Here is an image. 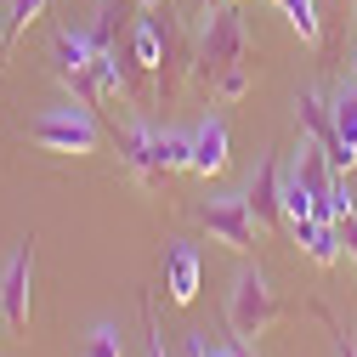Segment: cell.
<instances>
[{"mask_svg":"<svg viewBox=\"0 0 357 357\" xmlns=\"http://www.w3.org/2000/svg\"><path fill=\"white\" fill-rule=\"evenodd\" d=\"M278 318H284V306H278L273 284H266V273H261V266H244V273L233 278V295H227V329H233V340L250 346Z\"/></svg>","mask_w":357,"mask_h":357,"instance_id":"cell-1","label":"cell"},{"mask_svg":"<svg viewBox=\"0 0 357 357\" xmlns=\"http://www.w3.org/2000/svg\"><path fill=\"white\" fill-rule=\"evenodd\" d=\"M244 63V23L233 12V0H215L210 17H204V34H199V52H193V68L199 79H215Z\"/></svg>","mask_w":357,"mask_h":357,"instance_id":"cell-2","label":"cell"},{"mask_svg":"<svg viewBox=\"0 0 357 357\" xmlns=\"http://www.w3.org/2000/svg\"><path fill=\"white\" fill-rule=\"evenodd\" d=\"M199 227H204L215 244H227L233 255H250L261 221H255V210H250L244 193H221V199H204V204H199Z\"/></svg>","mask_w":357,"mask_h":357,"instance_id":"cell-3","label":"cell"},{"mask_svg":"<svg viewBox=\"0 0 357 357\" xmlns=\"http://www.w3.org/2000/svg\"><path fill=\"white\" fill-rule=\"evenodd\" d=\"M29 137L46 148V153H97L102 130H97L91 108H46V114L29 125Z\"/></svg>","mask_w":357,"mask_h":357,"instance_id":"cell-4","label":"cell"},{"mask_svg":"<svg viewBox=\"0 0 357 357\" xmlns=\"http://www.w3.org/2000/svg\"><path fill=\"white\" fill-rule=\"evenodd\" d=\"M0 318L12 335L29 340V318H34V244H17L6 273H0Z\"/></svg>","mask_w":357,"mask_h":357,"instance_id":"cell-5","label":"cell"},{"mask_svg":"<svg viewBox=\"0 0 357 357\" xmlns=\"http://www.w3.org/2000/svg\"><path fill=\"white\" fill-rule=\"evenodd\" d=\"M130 57H137V68L159 85V91H170V23L159 17H137V29H130Z\"/></svg>","mask_w":357,"mask_h":357,"instance_id":"cell-6","label":"cell"},{"mask_svg":"<svg viewBox=\"0 0 357 357\" xmlns=\"http://www.w3.org/2000/svg\"><path fill=\"white\" fill-rule=\"evenodd\" d=\"M119 159H125V170L137 176L142 188H159L165 182V153H159V130L153 125H130V130H119Z\"/></svg>","mask_w":357,"mask_h":357,"instance_id":"cell-7","label":"cell"},{"mask_svg":"<svg viewBox=\"0 0 357 357\" xmlns=\"http://www.w3.org/2000/svg\"><path fill=\"white\" fill-rule=\"evenodd\" d=\"M233 165V137H227V119L221 114H204L199 130H193V176H221Z\"/></svg>","mask_w":357,"mask_h":357,"instance_id":"cell-8","label":"cell"},{"mask_svg":"<svg viewBox=\"0 0 357 357\" xmlns=\"http://www.w3.org/2000/svg\"><path fill=\"white\" fill-rule=\"evenodd\" d=\"M250 210H255V221L261 227H278L284 221V170H278V153L266 148L261 153V165H255V182H250Z\"/></svg>","mask_w":357,"mask_h":357,"instance_id":"cell-9","label":"cell"},{"mask_svg":"<svg viewBox=\"0 0 357 357\" xmlns=\"http://www.w3.org/2000/svg\"><path fill=\"white\" fill-rule=\"evenodd\" d=\"M289 238L301 244V255H306L312 266H335V261H340V221H318V215L289 221Z\"/></svg>","mask_w":357,"mask_h":357,"instance_id":"cell-10","label":"cell"},{"mask_svg":"<svg viewBox=\"0 0 357 357\" xmlns=\"http://www.w3.org/2000/svg\"><path fill=\"white\" fill-rule=\"evenodd\" d=\"M199 250L193 244H170L165 250V289H170V301L176 306H193V295H199Z\"/></svg>","mask_w":357,"mask_h":357,"instance_id":"cell-11","label":"cell"},{"mask_svg":"<svg viewBox=\"0 0 357 357\" xmlns=\"http://www.w3.org/2000/svg\"><path fill=\"white\" fill-rule=\"evenodd\" d=\"M295 119H301V137L335 148V97H324L318 85H306V91L295 97Z\"/></svg>","mask_w":357,"mask_h":357,"instance_id":"cell-12","label":"cell"},{"mask_svg":"<svg viewBox=\"0 0 357 357\" xmlns=\"http://www.w3.org/2000/svg\"><path fill=\"white\" fill-rule=\"evenodd\" d=\"M335 170H357V91H335V148H329Z\"/></svg>","mask_w":357,"mask_h":357,"instance_id":"cell-13","label":"cell"},{"mask_svg":"<svg viewBox=\"0 0 357 357\" xmlns=\"http://www.w3.org/2000/svg\"><path fill=\"white\" fill-rule=\"evenodd\" d=\"M284 6V17H289V29L306 40V46H318L324 40V17H318V0H278Z\"/></svg>","mask_w":357,"mask_h":357,"instance_id":"cell-14","label":"cell"},{"mask_svg":"<svg viewBox=\"0 0 357 357\" xmlns=\"http://www.w3.org/2000/svg\"><path fill=\"white\" fill-rule=\"evenodd\" d=\"M79 357H125V340H119V329H114V324H91V329H85V346H79Z\"/></svg>","mask_w":357,"mask_h":357,"instance_id":"cell-15","label":"cell"},{"mask_svg":"<svg viewBox=\"0 0 357 357\" xmlns=\"http://www.w3.org/2000/svg\"><path fill=\"white\" fill-rule=\"evenodd\" d=\"M244 91H250V74H244V63H238V68H227V74H215V97H221V102H238Z\"/></svg>","mask_w":357,"mask_h":357,"instance_id":"cell-16","label":"cell"},{"mask_svg":"<svg viewBox=\"0 0 357 357\" xmlns=\"http://www.w3.org/2000/svg\"><path fill=\"white\" fill-rule=\"evenodd\" d=\"M46 12V0H12V40L17 34H29V23Z\"/></svg>","mask_w":357,"mask_h":357,"instance_id":"cell-17","label":"cell"},{"mask_svg":"<svg viewBox=\"0 0 357 357\" xmlns=\"http://www.w3.org/2000/svg\"><path fill=\"white\" fill-rule=\"evenodd\" d=\"M318 318H324V324H329V335H335V357H357V346H351V335L340 329V318H335L329 306H318Z\"/></svg>","mask_w":357,"mask_h":357,"instance_id":"cell-18","label":"cell"},{"mask_svg":"<svg viewBox=\"0 0 357 357\" xmlns=\"http://www.w3.org/2000/svg\"><path fill=\"white\" fill-rule=\"evenodd\" d=\"M142 329H148V357H165V335H159V318H153L148 295H142Z\"/></svg>","mask_w":357,"mask_h":357,"instance_id":"cell-19","label":"cell"},{"mask_svg":"<svg viewBox=\"0 0 357 357\" xmlns=\"http://www.w3.org/2000/svg\"><path fill=\"white\" fill-rule=\"evenodd\" d=\"M340 244H346V255L357 261V215H346V221H340Z\"/></svg>","mask_w":357,"mask_h":357,"instance_id":"cell-20","label":"cell"},{"mask_svg":"<svg viewBox=\"0 0 357 357\" xmlns=\"http://www.w3.org/2000/svg\"><path fill=\"white\" fill-rule=\"evenodd\" d=\"M6 52H12V12H0V63H6Z\"/></svg>","mask_w":357,"mask_h":357,"instance_id":"cell-21","label":"cell"},{"mask_svg":"<svg viewBox=\"0 0 357 357\" xmlns=\"http://www.w3.org/2000/svg\"><path fill=\"white\" fill-rule=\"evenodd\" d=\"M137 6H142V12H159V6H165V0H137Z\"/></svg>","mask_w":357,"mask_h":357,"instance_id":"cell-22","label":"cell"},{"mask_svg":"<svg viewBox=\"0 0 357 357\" xmlns=\"http://www.w3.org/2000/svg\"><path fill=\"white\" fill-rule=\"evenodd\" d=\"M351 74H357V52H351Z\"/></svg>","mask_w":357,"mask_h":357,"instance_id":"cell-23","label":"cell"}]
</instances>
